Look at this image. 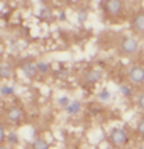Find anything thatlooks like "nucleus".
I'll return each instance as SVG.
<instances>
[{"mask_svg": "<svg viewBox=\"0 0 144 149\" xmlns=\"http://www.w3.org/2000/svg\"><path fill=\"white\" fill-rule=\"evenodd\" d=\"M80 111V103L78 102V101H74V102H71L69 106L66 107V112L69 115H74V113H78Z\"/></svg>", "mask_w": 144, "mask_h": 149, "instance_id": "obj_9", "label": "nucleus"}, {"mask_svg": "<svg viewBox=\"0 0 144 149\" xmlns=\"http://www.w3.org/2000/svg\"><path fill=\"white\" fill-rule=\"evenodd\" d=\"M134 27L138 32H144V12L138 13L134 17Z\"/></svg>", "mask_w": 144, "mask_h": 149, "instance_id": "obj_8", "label": "nucleus"}, {"mask_svg": "<svg viewBox=\"0 0 144 149\" xmlns=\"http://www.w3.org/2000/svg\"><path fill=\"white\" fill-rule=\"evenodd\" d=\"M87 18H88V12L85 9H80L78 12V21H79V23H84L87 21Z\"/></svg>", "mask_w": 144, "mask_h": 149, "instance_id": "obj_13", "label": "nucleus"}, {"mask_svg": "<svg viewBox=\"0 0 144 149\" xmlns=\"http://www.w3.org/2000/svg\"><path fill=\"white\" fill-rule=\"evenodd\" d=\"M4 138H5V134H4V129H3V126L0 127V140H4Z\"/></svg>", "mask_w": 144, "mask_h": 149, "instance_id": "obj_22", "label": "nucleus"}, {"mask_svg": "<svg viewBox=\"0 0 144 149\" xmlns=\"http://www.w3.org/2000/svg\"><path fill=\"white\" fill-rule=\"evenodd\" d=\"M37 69H38V72H41V73H46L47 70H49V64L47 63H38L37 64Z\"/></svg>", "mask_w": 144, "mask_h": 149, "instance_id": "obj_14", "label": "nucleus"}, {"mask_svg": "<svg viewBox=\"0 0 144 149\" xmlns=\"http://www.w3.org/2000/svg\"><path fill=\"white\" fill-rule=\"evenodd\" d=\"M41 17L46 21H50L52 18V14H51V9L50 8H42L41 9Z\"/></svg>", "mask_w": 144, "mask_h": 149, "instance_id": "obj_12", "label": "nucleus"}, {"mask_svg": "<svg viewBox=\"0 0 144 149\" xmlns=\"http://www.w3.org/2000/svg\"><path fill=\"white\" fill-rule=\"evenodd\" d=\"M0 149H8V148H5V147H1V148H0Z\"/></svg>", "mask_w": 144, "mask_h": 149, "instance_id": "obj_25", "label": "nucleus"}, {"mask_svg": "<svg viewBox=\"0 0 144 149\" xmlns=\"http://www.w3.org/2000/svg\"><path fill=\"white\" fill-rule=\"evenodd\" d=\"M6 117H8L9 121L17 123V121H19L20 117H22V111H20V108L13 107V108H10V110H8V112H6Z\"/></svg>", "mask_w": 144, "mask_h": 149, "instance_id": "obj_6", "label": "nucleus"}, {"mask_svg": "<svg viewBox=\"0 0 144 149\" xmlns=\"http://www.w3.org/2000/svg\"><path fill=\"white\" fill-rule=\"evenodd\" d=\"M59 18H60V21H64V19H65V13H64V12L60 13V17H59Z\"/></svg>", "mask_w": 144, "mask_h": 149, "instance_id": "obj_23", "label": "nucleus"}, {"mask_svg": "<svg viewBox=\"0 0 144 149\" xmlns=\"http://www.w3.org/2000/svg\"><path fill=\"white\" fill-rule=\"evenodd\" d=\"M138 104L142 110H144V93L140 94V96L138 97Z\"/></svg>", "mask_w": 144, "mask_h": 149, "instance_id": "obj_19", "label": "nucleus"}, {"mask_svg": "<svg viewBox=\"0 0 144 149\" xmlns=\"http://www.w3.org/2000/svg\"><path fill=\"white\" fill-rule=\"evenodd\" d=\"M59 104H60V106L68 107V106H69V98H68V97H61L59 100Z\"/></svg>", "mask_w": 144, "mask_h": 149, "instance_id": "obj_18", "label": "nucleus"}, {"mask_svg": "<svg viewBox=\"0 0 144 149\" xmlns=\"http://www.w3.org/2000/svg\"><path fill=\"white\" fill-rule=\"evenodd\" d=\"M14 92V88L12 87H3L1 88V94H12Z\"/></svg>", "mask_w": 144, "mask_h": 149, "instance_id": "obj_17", "label": "nucleus"}, {"mask_svg": "<svg viewBox=\"0 0 144 149\" xmlns=\"http://www.w3.org/2000/svg\"><path fill=\"white\" fill-rule=\"evenodd\" d=\"M10 74H12V68L8 64H3L0 66V75H1V78H9Z\"/></svg>", "mask_w": 144, "mask_h": 149, "instance_id": "obj_10", "label": "nucleus"}, {"mask_svg": "<svg viewBox=\"0 0 144 149\" xmlns=\"http://www.w3.org/2000/svg\"><path fill=\"white\" fill-rule=\"evenodd\" d=\"M33 149H49V144L47 141H45L43 139H37V140L33 143Z\"/></svg>", "mask_w": 144, "mask_h": 149, "instance_id": "obj_11", "label": "nucleus"}, {"mask_svg": "<svg viewBox=\"0 0 144 149\" xmlns=\"http://www.w3.org/2000/svg\"><path fill=\"white\" fill-rule=\"evenodd\" d=\"M8 141H9V143H14V144L18 143V136H17V134L10 133L8 135Z\"/></svg>", "mask_w": 144, "mask_h": 149, "instance_id": "obj_16", "label": "nucleus"}, {"mask_svg": "<svg viewBox=\"0 0 144 149\" xmlns=\"http://www.w3.org/2000/svg\"><path fill=\"white\" fill-rule=\"evenodd\" d=\"M129 78L133 83L142 84L144 82V68L140 65H134L129 69Z\"/></svg>", "mask_w": 144, "mask_h": 149, "instance_id": "obj_2", "label": "nucleus"}, {"mask_svg": "<svg viewBox=\"0 0 144 149\" xmlns=\"http://www.w3.org/2000/svg\"><path fill=\"white\" fill-rule=\"evenodd\" d=\"M110 140L116 145H121L128 141V134L122 129H114L110 134Z\"/></svg>", "mask_w": 144, "mask_h": 149, "instance_id": "obj_3", "label": "nucleus"}, {"mask_svg": "<svg viewBox=\"0 0 144 149\" xmlns=\"http://www.w3.org/2000/svg\"><path fill=\"white\" fill-rule=\"evenodd\" d=\"M101 77H102V73L99 70H89L85 74V80L88 83H96L101 79Z\"/></svg>", "mask_w": 144, "mask_h": 149, "instance_id": "obj_7", "label": "nucleus"}, {"mask_svg": "<svg viewBox=\"0 0 144 149\" xmlns=\"http://www.w3.org/2000/svg\"><path fill=\"white\" fill-rule=\"evenodd\" d=\"M138 149H144V148H143V147H139V148H138Z\"/></svg>", "mask_w": 144, "mask_h": 149, "instance_id": "obj_26", "label": "nucleus"}, {"mask_svg": "<svg viewBox=\"0 0 144 149\" xmlns=\"http://www.w3.org/2000/svg\"><path fill=\"white\" fill-rule=\"evenodd\" d=\"M22 70L27 78H35L37 75V72H38L37 65H33L32 63H24L22 65Z\"/></svg>", "mask_w": 144, "mask_h": 149, "instance_id": "obj_5", "label": "nucleus"}, {"mask_svg": "<svg viewBox=\"0 0 144 149\" xmlns=\"http://www.w3.org/2000/svg\"><path fill=\"white\" fill-rule=\"evenodd\" d=\"M106 149H115V148H114V147H107Z\"/></svg>", "mask_w": 144, "mask_h": 149, "instance_id": "obj_24", "label": "nucleus"}, {"mask_svg": "<svg viewBox=\"0 0 144 149\" xmlns=\"http://www.w3.org/2000/svg\"><path fill=\"white\" fill-rule=\"evenodd\" d=\"M138 131L144 136V120H142L139 123V125H138Z\"/></svg>", "mask_w": 144, "mask_h": 149, "instance_id": "obj_20", "label": "nucleus"}, {"mask_svg": "<svg viewBox=\"0 0 144 149\" xmlns=\"http://www.w3.org/2000/svg\"><path fill=\"white\" fill-rule=\"evenodd\" d=\"M108 97H110V92H108V91H103V92L99 94V98H101V100H107Z\"/></svg>", "mask_w": 144, "mask_h": 149, "instance_id": "obj_21", "label": "nucleus"}, {"mask_svg": "<svg viewBox=\"0 0 144 149\" xmlns=\"http://www.w3.org/2000/svg\"><path fill=\"white\" fill-rule=\"evenodd\" d=\"M105 8L108 14L117 15L124 8V3L120 1V0H108V1L105 3Z\"/></svg>", "mask_w": 144, "mask_h": 149, "instance_id": "obj_4", "label": "nucleus"}, {"mask_svg": "<svg viewBox=\"0 0 144 149\" xmlns=\"http://www.w3.org/2000/svg\"><path fill=\"white\" fill-rule=\"evenodd\" d=\"M120 49L125 55H131L138 50V42L133 37H124L121 43H120Z\"/></svg>", "mask_w": 144, "mask_h": 149, "instance_id": "obj_1", "label": "nucleus"}, {"mask_svg": "<svg viewBox=\"0 0 144 149\" xmlns=\"http://www.w3.org/2000/svg\"><path fill=\"white\" fill-rule=\"evenodd\" d=\"M120 91H121V93L124 94V96H126V97H129V96H131L133 94L131 89H130L129 87H126V86H121L120 87Z\"/></svg>", "mask_w": 144, "mask_h": 149, "instance_id": "obj_15", "label": "nucleus"}]
</instances>
